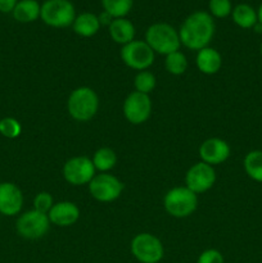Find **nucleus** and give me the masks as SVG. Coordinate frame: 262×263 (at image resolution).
<instances>
[{"label": "nucleus", "mask_w": 262, "mask_h": 263, "mask_svg": "<svg viewBox=\"0 0 262 263\" xmlns=\"http://www.w3.org/2000/svg\"><path fill=\"white\" fill-rule=\"evenodd\" d=\"M215 20L210 13L204 10L193 12L180 26L179 36L181 45L197 51L207 48L215 35Z\"/></svg>", "instance_id": "f257e3e1"}, {"label": "nucleus", "mask_w": 262, "mask_h": 263, "mask_svg": "<svg viewBox=\"0 0 262 263\" xmlns=\"http://www.w3.org/2000/svg\"><path fill=\"white\" fill-rule=\"evenodd\" d=\"M99 109L98 94L87 86L74 89L67 100V110L74 121L87 122L97 115Z\"/></svg>", "instance_id": "f03ea898"}, {"label": "nucleus", "mask_w": 262, "mask_h": 263, "mask_svg": "<svg viewBox=\"0 0 262 263\" xmlns=\"http://www.w3.org/2000/svg\"><path fill=\"white\" fill-rule=\"evenodd\" d=\"M145 43L151 46L154 53L163 55L180 50L181 46L179 31L164 22H157L149 26L145 32Z\"/></svg>", "instance_id": "7ed1b4c3"}, {"label": "nucleus", "mask_w": 262, "mask_h": 263, "mask_svg": "<svg viewBox=\"0 0 262 263\" xmlns=\"http://www.w3.org/2000/svg\"><path fill=\"white\" fill-rule=\"evenodd\" d=\"M166 212L175 218L192 216L198 207V197L186 186H176L166 193L163 198Z\"/></svg>", "instance_id": "20e7f679"}, {"label": "nucleus", "mask_w": 262, "mask_h": 263, "mask_svg": "<svg viewBox=\"0 0 262 263\" xmlns=\"http://www.w3.org/2000/svg\"><path fill=\"white\" fill-rule=\"evenodd\" d=\"M40 18L49 27L66 28L73 23L76 9L69 0H45L41 4Z\"/></svg>", "instance_id": "39448f33"}, {"label": "nucleus", "mask_w": 262, "mask_h": 263, "mask_svg": "<svg viewBox=\"0 0 262 263\" xmlns=\"http://www.w3.org/2000/svg\"><path fill=\"white\" fill-rule=\"evenodd\" d=\"M131 253L140 263H159L164 256L162 241L156 235L140 233L131 240Z\"/></svg>", "instance_id": "423d86ee"}, {"label": "nucleus", "mask_w": 262, "mask_h": 263, "mask_svg": "<svg viewBox=\"0 0 262 263\" xmlns=\"http://www.w3.org/2000/svg\"><path fill=\"white\" fill-rule=\"evenodd\" d=\"M50 228V221L48 215L36 210L27 211L18 217L15 222V230L18 235L27 240H38L46 235Z\"/></svg>", "instance_id": "0eeeda50"}, {"label": "nucleus", "mask_w": 262, "mask_h": 263, "mask_svg": "<svg viewBox=\"0 0 262 263\" xmlns=\"http://www.w3.org/2000/svg\"><path fill=\"white\" fill-rule=\"evenodd\" d=\"M121 59L123 63L135 71H146L154 63V53L151 46L141 40H134L121 49Z\"/></svg>", "instance_id": "6e6552de"}, {"label": "nucleus", "mask_w": 262, "mask_h": 263, "mask_svg": "<svg viewBox=\"0 0 262 263\" xmlns=\"http://www.w3.org/2000/svg\"><path fill=\"white\" fill-rule=\"evenodd\" d=\"M123 192V184L113 175L102 172L95 175L89 182V193L95 200L100 203H110L118 199Z\"/></svg>", "instance_id": "1a4fd4ad"}, {"label": "nucleus", "mask_w": 262, "mask_h": 263, "mask_svg": "<svg viewBox=\"0 0 262 263\" xmlns=\"http://www.w3.org/2000/svg\"><path fill=\"white\" fill-rule=\"evenodd\" d=\"M95 167L89 157L80 156L69 158L63 166V177L73 186L89 185L95 176Z\"/></svg>", "instance_id": "9d476101"}, {"label": "nucleus", "mask_w": 262, "mask_h": 263, "mask_svg": "<svg viewBox=\"0 0 262 263\" xmlns=\"http://www.w3.org/2000/svg\"><path fill=\"white\" fill-rule=\"evenodd\" d=\"M123 116L131 125L146 122L152 115V100L148 94L133 91L123 102Z\"/></svg>", "instance_id": "9b49d317"}, {"label": "nucleus", "mask_w": 262, "mask_h": 263, "mask_svg": "<svg viewBox=\"0 0 262 263\" xmlns=\"http://www.w3.org/2000/svg\"><path fill=\"white\" fill-rule=\"evenodd\" d=\"M216 182V171L213 166L204 163V162H198L193 164L188 170L185 175V184L188 189L192 190L195 194H202L208 192Z\"/></svg>", "instance_id": "f8f14e48"}, {"label": "nucleus", "mask_w": 262, "mask_h": 263, "mask_svg": "<svg viewBox=\"0 0 262 263\" xmlns=\"http://www.w3.org/2000/svg\"><path fill=\"white\" fill-rule=\"evenodd\" d=\"M199 157L204 163L217 166L228 161L230 157V145L223 139L210 138L200 144Z\"/></svg>", "instance_id": "ddd939ff"}, {"label": "nucleus", "mask_w": 262, "mask_h": 263, "mask_svg": "<svg viewBox=\"0 0 262 263\" xmlns=\"http://www.w3.org/2000/svg\"><path fill=\"white\" fill-rule=\"evenodd\" d=\"M23 207V194L13 182H0V213L7 217L18 215Z\"/></svg>", "instance_id": "4468645a"}, {"label": "nucleus", "mask_w": 262, "mask_h": 263, "mask_svg": "<svg viewBox=\"0 0 262 263\" xmlns=\"http://www.w3.org/2000/svg\"><path fill=\"white\" fill-rule=\"evenodd\" d=\"M48 217L53 225L59 226V228H68L79 221L80 208L73 202H68V200L54 203L51 210L49 211Z\"/></svg>", "instance_id": "2eb2a0df"}, {"label": "nucleus", "mask_w": 262, "mask_h": 263, "mask_svg": "<svg viewBox=\"0 0 262 263\" xmlns=\"http://www.w3.org/2000/svg\"><path fill=\"white\" fill-rule=\"evenodd\" d=\"M109 36L116 44L120 45H126L135 40V26L127 18H115L110 21L109 27Z\"/></svg>", "instance_id": "dca6fc26"}, {"label": "nucleus", "mask_w": 262, "mask_h": 263, "mask_svg": "<svg viewBox=\"0 0 262 263\" xmlns=\"http://www.w3.org/2000/svg\"><path fill=\"white\" fill-rule=\"evenodd\" d=\"M195 63H197L198 69L202 73L215 74L221 69L222 57H221V54L216 49L207 46V48H203L198 51Z\"/></svg>", "instance_id": "f3484780"}, {"label": "nucleus", "mask_w": 262, "mask_h": 263, "mask_svg": "<svg viewBox=\"0 0 262 263\" xmlns=\"http://www.w3.org/2000/svg\"><path fill=\"white\" fill-rule=\"evenodd\" d=\"M100 18L97 14L91 12H84L76 15L73 23H72V28H73L74 33L82 37H91V36L97 35L98 31L100 30Z\"/></svg>", "instance_id": "a211bd4d"}, {"label": "nucleus", "mask_w": 262, "mask_h": 263, "mask_svg": "<svg viewBox=\"0 0 262 263\" xmlns=\"http://www.w3.org/2000/svg\"><path fill=\"white\" fill-rule=\"evenodd\" d=\"M41 4L38 0H18L12 15L17 22L31 23L40 18Z\"/></svg>", "instance_id": "6ab92c4d"}, {"label": "nucleus", "mask_w": 262, "mask_h": 263, "mask_svg": "<svg viewBox=\"0 0 262 263\" xmlns=\"http://www.w3.org/2000/svg\"><path fill=\"white\" fill-rule=\"evenodd\" d=\"M231 18H233V22L238 27L244 28V30L253 28L257 25V22H258L257 10L252 5L246 4V3H241V4L235 5L233 8Z\"/></svg>", "instance_id": "aec40b11"}, {"label": "nucleus", "mask_w": 262, "mask_h": 263, "mask_svg": "<svg viewBox=\"0 0 262 263\" xmlns=\"http://www.w3.org/2000/svg\"><path fill=\"white\" fill-rule=\"evenodd\" d=\"M243 167L248 177L262 184V151H251L244 157Z\"/></svg>", "instance_id": "412c9836"}, {"label": "nucleus", "mask_w": 262, "mask_h": 263, "mask_svg": "<svg viewBox=\"0 0 262 263\" xmlns=\"http://www.w3.org/2000/svg\"><path fill=\"white\" fill-rule=\"evenodd\" d=\"M104 13H107L112 20L125 18L131 12L134 0H100Z\"/></svg>", "instance_id": "4be33fe9"}, {"label": "nucleus", "mask_w": 262, "mask_h": 263, "mask_svg": "<svg viewBox=\"0 0 262 263\" xmlns=\"http://www.w3.org/2000/svg\"><path fill=\"white\" fill-rule=\"evenodd\" d=\"M92 163L95 170L100 172H108L117 163V156L110 148H100L92 156Z\"/></svg>", "instance_id": "5701e85b"}, {"label": "nucleus", "mask_w": 262, "mask_h": 263, "mask_svg": "<svg viewBox=\"0 0 262 263\" xmlns=\"http://www.w3.org/2000/svg\"><path fill=\"white\" fill-rule=\"evenodd\" d=\"M164 67H166L167 72L174 76H180V74L185 73L188 68V59L184 53L180 50L175 51V53L166 55L164 59Z\"/></svg>", "instance_id": "b1692460"}, {"label": "nucleus", "mask_w": 262, "mask_h": 263, "mask_svg": "<svg viewBox=\"0 0 262 263\" xmlns=\"http://www.w3.org/2000/svg\"><path fill=\"white\" fill-rule=\"evenodd\" d=\"M156 76L149 71H140L134 79V86L135 91L143 92V94H151L156 87Z\"/></svg>", "instance_id": "393cba45"}, {"label": "nucleus", "mask_w": 262, "mask_h": 263, "mask_svg": "<svg viewBox=\"0 0 262 263\" xmlns=\"http://www.w3.org/2000/svg\"><path fill=\"white\" fill-rule=\"evenodd\" d=\"M22 133L20 121L13 117H5L0 120V134L7 139H17Z\"/></svg>", "instance_id": "a878e982"}, {"label": "nucleus", "mask_w": 262, "mask_h": 263, "mask_svg": "<svg viewBox=\"0 0 262 263\" xmlns=\"http://www.w3.org/2000/svg\"><path fill=\"white\" fill-rule=\"evenodd\" d=\"M208 9H210L208 13L213 18H226L231 15L233 4H231V0H210Z\"/></svg>", "instance_id": "bb28decb"}, {"label": "nucleus", "mask_w": 262, "mask_h": 263, "mask_svg": "<svg viewBox=\"0 0 262 263\" xmlns=\"http://www.w3.org/2000/svg\"><path fill=\"white\" fill-rule=\"evenodd\" d=\"M53 205H54L53 197H51L50 193L48 192L39 193V194H36V197L33 198V210L39 211V212L41 213L48 215L49 211L51 210Z\"/></svg>", "instance_id": "cd10ccee"}, {"label": "nucleus", "mask_w": 262, "mask_h": 263, "mask_svg": "<svg viewBox=\"0 0 262 263\" xmlns=\"http://www.w3.org/2000/svg\"><path fill=\"white\" fill-rule=\"evenodd\" d=\"M197 263H225L222 253L217 249H207L198 257Z\"/></svg>", "instance_id": "c85d7f7f"}, {"label": "nucleus", "mask_w": 262, "mask_h": 263, "mask_svg": "<svg viewBox=\"0 0 262 263\" xmlns=\"http://www.w3.org/2000/svg\"><path fill=\"white\" fill-rule=\"evenodd\" d=\"M18 0H0V13H12Z\"/></svg>", "instance_id": "c756f323"}, {"label": "nucleus", "mask_w": 262, "mask_h": 263, "mask_svg": "<svg viewBox=\"0 0 262 263\" xmlns=\"http://www.w3.org/2000/svg\"><path fill=\"white\" fill-rule=\"evenodd\" d=\"M257 18H258L259 25H262V3L259 4L258 9H257Z\"/></svg>", "instance_id": "7c9ffc66"}, {"label": "nucleus", "mask_w": 262, "mask_h": 263, "mask_svg": "<svg viewBox=\"0 0 262 263\" xmlns=\"http://www.w3.org/2000/svg\"><path fill=\"white\" fill-rule=\"evenodd\" d=\"M259 51H261V55H262V43H261V46H259Z\"/></svg>", "instance_id": "2f4dec72"}]
</instances>
